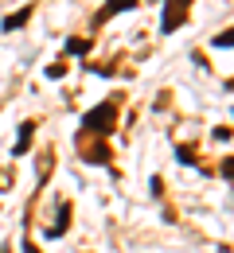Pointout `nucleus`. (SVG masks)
<instances>
[{
    "label": "nucleus",
    "mask_w": 234,
    "mask_h": 253,
    "mask_svg": "<svg viewBox=\"0 0 234 253\" xmlns=\"http://www.w3.org/2000/svg\"><path fill=\"white\" fill-rule=\"evenodd\" d=\"M113 128H117V101H101L82 117V136L105 140V136H113Z\"/></svg>",
    "instance_id": "1"
},
{
    "label": "nucleus",
    "mask_w": 234,
    "mask_h": 253,
    "mask_svg": "<svg viewBox=\"0 0 234 253\" xmlns=\"http://www.w3.org/2000/svg\"><path fill=\"white\" fill-rule=\"evenodd\" d=\"M191 16V0H164V16H160V35H172L176 28H184Z\"/></svg>",
    "instance_id": "2"
},
{
    "label": "nucleus",
    "mask_w": 234,
    "mask_h": 253,
    "mask_svg": "<svg viewBox=\"0 0 234 253\" xmlns=\"http://www.w3.org/2000/svg\"><path fill=\"white\" fill-rule=\"evenodd\" d=\"M35 121H24V125H20V136H16V144H12V156L20 160L24 156V152H28V148H32V140H35Z\"/></svg>",
    "instance_id": "3"
},
{
    "label": "nucleus",
    "mask_w": 234,
    "mask_h": 253,
    "mask_svg": "<svg viewBox=\"0 0 234 253\" xmlns=\"http://www.w3.org/2000/svg\"><path fill=\"white\" fill-rule=\"evenodd\" d=\"M140 0H105L98 12V24H105V20H113V16H121V12H129V8H137Z\"/></svg>",
    "instance_id": "4"
},
{
    "label": "nucleus",
    "mask_w": 234,
    "mask_h": 253,
    "mask_svg": "<svg viewBox=\"0 0 234 253\" xmlns=\"http://www.w3.org/2000/svg\"><path fill=\"white\" fill-rule=\"evenodd\" d=\"M32 12H35V4H24L20 12H12V16H4V24H0V28H4V32H20V28H24L28 20H32Z\"/></svg>",
    "instance_id": "5"
},
{
    "label": "nucleus",
    "mask_w": 234,
    "mask_h": 253,
    "mask_svg": "<svg viewBox=\"0 0 234 253\" xmlns=\"http://www.w3.org/2000/svg\"><path fill=\"white\" fill-rule=\"evenodd\" d=\"M78 148H82V160H86V164H101V168L109 164V148H105L101 140H94V148H90V144H78Z\"/></svg>",
    "instance_id": "6"
},
{
    "label": "nucleus",
    "mask_w": 234,
    "mask_h": 253,
    "mask_svg": "<svg viewBox=\"0 0 234 253\" xmlns=\"http://www.w3.org/2000/svg\"><path fill=\"white\" fill-rule=\"evenodd\" d=\"M67 226H70V203H63L59 222H55V226H47V234H51V238H59V234H67Z\"/></svg>",
    "instance_id": "7"
},
{
    "label": "nucleus",
    "mask_w": 234,
    "mask_h": 253,
    "mask_svg": "<svg viewBox=\"0 0 234 253\" xmlns=\"http://www.w3.org/2000/svg\"><path fill=\"white\" fill-rule=\"evenodd\" d=\"M90 47H94V39H90V35H86V39H67V55H86Z\"/></svg>",
    "instance_id": "8"
},
{
    "label": "nucleus",
    "mask_w": 234,
    "mask_h": 253,
    "mask_svg": "<svg viewBox=\"0 0 234 253\" xmlns=\"http://www.w3.org/2000/svg\"><path fill=\"white\" fill-rule=\"evenodd\" d=\"M67 74V63H51L47 66V78H63Z\"/></svg>",
    "instance_id": "9"
},
{
    "label": "nucleus",
    "mask_w": 234,
    "mask_h": 253,
    "mask_svg": "<svg viewBox=\"0 0 234 253\" xmlns=\"http://www.w3.org/2000/svg\"><path fill=\"white\" fill-rule=\"evenodd\" d=\"M211 47H223V51H227V47H231V32H223V35H215V39H211Z\"/></svg>",
    "instance_id": "10"
},
{
    "label": "nucleus",
    "mask_w": 234,
    "mask_h": 253,
    "mask_svg": "<svg viewBox=\"0 0 234 253\" xmlns=\"http://www.w3.org/2000/svg\"><path fill=\"white\" fill-rule=\"evenodd\" d=\"M24 253H39V250H35V246H32V242H24Z\"/></svg>",
    "instance_id": "11"
}]
</instances>
